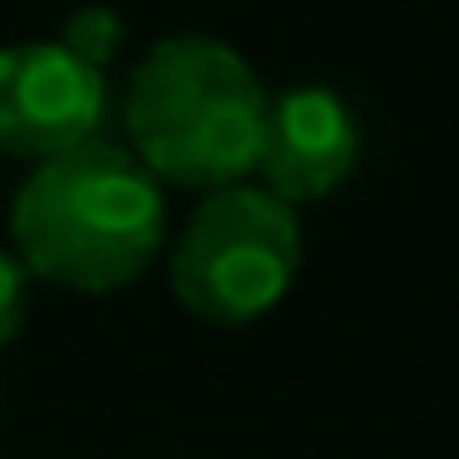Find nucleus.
<instances>
[{
    "label": "nucleus",
    "instance_id": "f257e3e1",
    "mask_svg": "<svg viewBox=\"0 0 459 459\" xmlns=\"http://www.w3.org/2000/svg\"><path fill=\"white\" fill-rule=\"evenodd\" d=\"M168 238L162 184L146 162L114 141H82L49 162H33L12 200V255L28 276L65 292L130 287Z\"/></svg>",
    "mask_w": 459,
    "mask_h": 459
},
{
    "label": "nucleus",
    "instance_id": "f03ea898",
    "mask_svg": "<svg viewBox=\"0 0 459 459\" xmlns=\"http://www.w3.org/2000/svg\"><path fill=\"white\" fill-rule=\"evenodd\" d=\"M271 92L255 65L221 39L178 33L162 39L130 76L125 125L130 152L157 184L178 189H227L249 184L265 141Z\"/></svg>",
    "mask_w": 459,
    "mask_h": 459
},
{
    "label": "nucleus",
    "instance_id": "7ed1b4c3",
    "mask_svg": "<svg viewBox=\"0 0 459 459\" xmlns=\"http://www.w3.org/2000/svg\"><path fill=\"white\" fill-rule=\"evenodd\" d=\"M298 265V211L260 184H227L195 205L173 244V298L216 330H238L292 292Z\"/></svg>",
    "mask_w": 459,
    "mask_h": 459
},
{
    "label": "nucleus",
    "instance_id": "20e7f679",
    "mask_svg": "<svg viewBox=\"0 0 459 459\" xmlns=\"http://www.w3.org/2000/svg\"><path fill=\"white\" fill-rule=\"evenodd\" d=\"M108 108L103 71L55 44L0 49V152L49 162L98 135Z\"/></svg>",
    "mask_w": 459,
    "mask_h": 459
},
{
    "label": "nucleus",
    "instance_id": "39448f33",
    "mask_svg": "<svg viewBox=\"0 0 459 459\" xmlns=\"http://www.w3.org/2000/svg\"><path fill=\"white\" fill-rule=\"evenodd\" d=\"M357 152H362V135L346 98H335L330 87H292L271 98L255 173H260V189H271L298 211V205L330 200L351 178Z\"/></svg>",
    "mask_w": 459,
    "mask_h": 459
},
{
    "label": "nucleus",
    "instance_id": "423d86ee",
    "mask_svg": "<svg viewBox=\"0 0 459 459\" xmlns=\"http://www.w3.org/2000/svg\"><path fill=\"white\" fill-rule=\"evenodd\" d=\"M60 44H65L76 60H87L92 71H103V65L114 60V49H119V17H114L108 6H87V12H76V17L65 22Z\"/></svg>",
    "mask_w": 459,
    "mask_h": 459
},
{
    "label": "nucleus",
    "instance_id": "0eeeda50",
    "mask_svg": "<svg viewBox=\"0 0 459 459\" xmlns=\"http://www.w3.org/2000/svg\"><path fill=\"white\" fill-rule=\"evenodd\" d=\"M28 281L33 276L22 271V260L0 249V346H12L28 325Z\"/></svg>",
    "mask_w": 459,
    "mask_h": 459
}]
</instances>
